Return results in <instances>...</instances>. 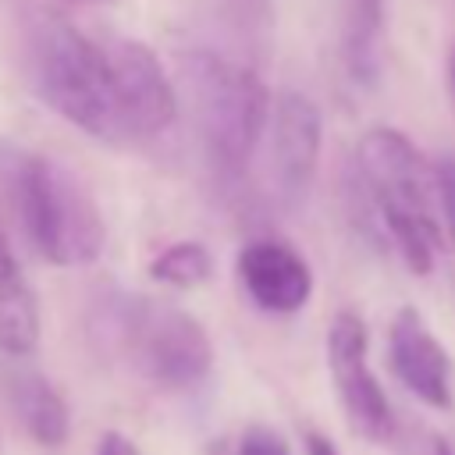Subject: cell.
Returning <instances> with one entry per match:
<instances>
[{
    "instance_id": "cell-17",
    "label": "cell",
    "mask_w": 455,
    "mask_h": 455,
    "mask_svg": "<svg viewBox=\"0 0 455 455\" xmlns=\"http://www.w3.org/2000/svg\"><path fill=\"white\" fill-rule=\"evenodd\" d=\"M306 455H341V451L334 448V441H331V437H323V434L309 430V434H306Z\"/></svg>"
},
{
    "instance_id": "cell-6",
    "label": "cell",
    "mask_w": 455,
    "mask_h": 455,
    "mask_svg": "<svg viewBox=\"0 0 455 455\" xmlns=\"http://www.w3.org/2000/svg\"><path fill=\"white\" fill-rule=\"evenodd\" d=\"M327 370H331V380H334V391H338L348 427L370 444L391 441L395 412H391V402H387L377 373L370 370L366 323L352 309L334 313V320L327 327Z\"/></svg>"
},
{
    "instance_id": "cell-1",
    "label": "cell",
    "mask_w": 455,
    "mask_h": 455,
    "mask_svg": "<svg viewBox=\"0 0 455 455\" xmlns=\"http://www.w3.org/2000/svg\"><path fill=\"white\" fill-rule=\"evenodd\" d=\"M28 78L36 96L100 142L124 139L121 36L96 39L75 21L43 14L28 28Z\"/></svg>"
},
{
    "instance_id": "cell-4",
    "label": "cell",
    "mask_w": 455,
    "mask_h": 455,
    "mask_svg": "<svg viewBox=\"0 0 455 455\" xmlns=\"http://www.w3.org/2000/svg\"><path fill=\"white\" fill-rule=\"evenodd\" d=\"M0 181L14 220L39 259L50 267H85L100 259L107 224L68 167L32 149H4Z\"/></svg>"
},
{
    "instance_id": "cell-10",
    "label": "cell",
    "mask_w": 455,
    "mask_h": 455,
    "mask_svg": "<svg viewBox=\"0 0 455 455\" xmlns=\"http://www.w3.org/2000/svg\"><path fill=\"white\" fill-rule=\"evenodd\" d=\"M43 338V309L39 295L21 270V259L0 224V352L25 359L39 348Z\"/></svg>"
},
{
    "instance_id": "cell-2",
    "label": "cell",
    "mask_w": 455,
    "mask_h": 455,
    "mask_svg": "<svg viewBox=\"0 0 455 455\" xmlns=\"http://www.w3.org/2000/svg\"><path fill=\"white\" fill-rule=\"evenodd\" d=\"M89 331L96 345L160 391H196L213 373V341L181 306L114 288L92 302Z\"/></svg>"
},
{
    "instance_id": "cell-18",
    "label": "cell",
    "mask_w": 455,
    "mask_h": 455,
    "mask_svg": "<svg viewBox=\"0 0 455 455\" xmlns=\"http://www.w3.org/2000/svg\"><path fill=\"white\" fill-rule=\"evenodd\" d=\"M419 455H455V448H451V444H448L444 437H437V434H430Z\"/></svg>"
},
{
    "instance_id": "cell-20",
    "label": "cell",
    "mask_w": 455,
    "mask_h": 455,
    "mask_svg": "<svg viewBox=\"0 0 455 455\" xmlns=\"http://www.w3.org/2000/svg\"><path fill=\"white\" fill-rule=\"evenodd\" d=\"M85 4H121V0H85Z\"/></svg>"
},
{
    "instance_id": "cell-11",
    "label": "cell",
    "mask_w": 455,
    "mask_h": 455,
    "mask_svg": "<svg viewBox=\"0 0 455 455\" xmlns=\"http://www.w3.org/2000/svg\"><path fill=\"white\" fill-rule=\"evenodd\" d=\"M11 409L28 430V437L43 448H60L71 437V409L60 387L39 370H18L11 377Z\"/></svg>"
},
{
    "instance_id": "cell-16",
    "label": "cell",
    "mask_w": 455,
    "mask_h": 455,
    "mask_svg": "<svg viewBox=\"0 0 455 455\" xmlns=\"http://www.w3.org/2000/svg\"><path fill=\"white\" fill-rule=\"evenodd\" d=\"M96 455H139V448H135L124 434L107 430V434L100 437V444H96Z\"/></svg>"
},
{
    "instance_id": "cell-9",
    "label": "cell",
    "mask_w": 455,
    "mask_h": 455,
    "mask_svg": "<svg viewBox=\"0 0 455 455\" xmlns=\"http://www.w3.org/2000/svg\"><path fill=\"white\" fill-rule=\"evenodd\" d=\"M238 284L252 306L274 316L299 313L313 295V270L299 249L277 238H252L238 252Z\"/></svg>"
},
{
    "instance_id": "cell-13",
    "label": "cell",
    "mask_w": 455,
    "mask_h": 455,
    "mask_svg": "<svg viewBox=\"0 0 455 455\" xmlns=\"http://www.w3.org/2000/svg\"><path fill=\"white\" fill-rule=\"evenodd\" d=\"M210 274H213V256L203 242H174L149 259V277L171 288H196L210 281Z\"/></svg>"
},
{
    "instance_id": "cell-14",
    "label": "cell",
    "mask_w": 455,
    "mask_h": 455,
    "mask_svg": "<svg viewBox=\"0 0 455 455\" xmlns=\"http://www.w3.org/2000/svg\"><path fill=\"white\" fill-rule=\"evenodd\" d=\"M228 455H291L288 441L274 430V427H263V423H249L228 448Z\"/></svg>"
},
{
    "instance_id": "cell-5",
    "label": "cell",
    "mask_w": 455,
    "mask_h": 455,
    "mask_svg": "<svg viewBox=\"0 0 455 455\" xmlns=\"http://www.w3.org/2000/svg\"><path fill=\"white\" fill-rule=\"evenodd\" d=\"M181 92L210 171L224 181L242 178L274 110L263 78L235 57L192 50L181 60Z\"/></svg>"
},
{
    "instance_id": "cell-3",
    "label": "cell",
    "mask_w": 455,
    "mask_h": 455,
    "mask_svg": "<svg viewBox=\"0 0 455 455\" xmlns=\"http://www.w3.org/2000/svg\"><path fill=\"white\" fill-rule=\"evenodd\" d=\"M355 185L402 263L412 274H430L441 249V196L434 164H427L416 142L391 124L363 132Z\"/></svg>"
},
{
    "instance_id": "cell-8",
    "label": "cell",
    "mask_w": 455,
    "mask_h": 455,
    "mask_svg": "<svg viewBox=\"0 0 455 455\" xmlns=\"http://www.w3.org/2000/svg\"><path fill=\"white\" fill-rule=\"evenodd\" d=\"M387 366L398 384L437 412L455 409V366L419 309L402 306L387 327Z\"/></svg>"
},
{
    "instance_id": "cell-12",
    "label": "cell",
    "mask_w": 455,
    "mask_h": 455,
    "mask_svg": "<svg viewBox=\"0 0 455 455\" xmlns=\"http://www.w3.org/2000/svg\"><path fill=\"white\" fill-rule=\"evenodd\" d=\"M341 64L355 85H373L380 75L384 0H334Z\"/></svg>"
},
{
    "instance_id": "cell-7",
    "label": "cell",
    "mask_w": 455,
    "mask_h": 455,
    "mask_svg": "<svg viewBox=\"0 0 455 455\" xmlns=\"http://www.w3.org/2000/svg\"><path fill=\"white\" fill-rule=\"evenodd\" d=\"M267 146H270V181L277 199L288 206L302 203L320 167V146H323L320 107L306 92L284 89L270 110Z\"/></svg>"
},
{
    "instance_id": "cell-19",
    "label": "cell",
    "mask_w": 455,
    "mask_h": 455,
    "mask_svg": "<svg viewBox=\"0 0 455 455\" xmlns=\"http://www.w3.org/2000/svg\"><path fill=\"white\" fill-rule=\"evenodd\" d=\"M448 78H451V92H455V50H451V60H448Z\"/></svg>"
},
{
    "instance_id": "cell-15",
    "label": "cell",
    "mask_w": 455,
    "mask_h": 455,
    "mask_svg": "<svg viewBox=\"0 0 455 455\" xmlns=\"http://www.w3.org/2000/svg\"><path fill=\"white\" fill-rule=\"evenodd\" d=\"M434 174H437V196H441V217H444V228H448V238L455 242V160L451 156H441L434 164Z\"/></svg>"
}]
</instances>
